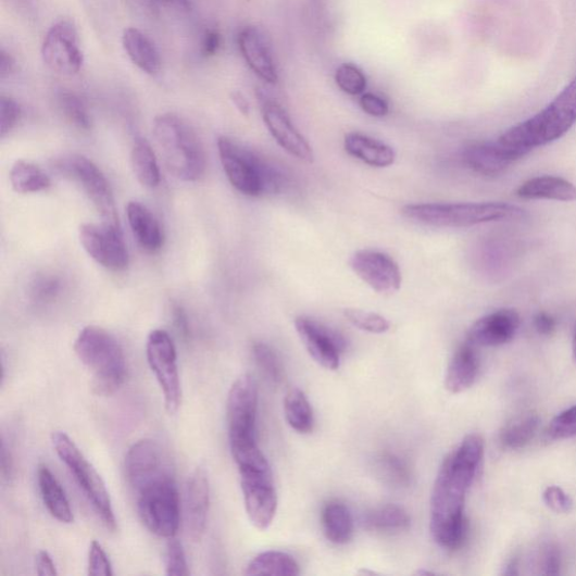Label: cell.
<instances>
[{
  "label": "cell",
  "instance_id": "20",
  "mask_svg": "<svg viewBox=\"0 0 576 576\" xmlns=\"http://www.w3.org/2000/svg\"><path fill=\"white\" fill-rule=\"evenodd\" d=\"M210 506L208 472L199 466L188 478L185 496V515L188 536L200 541L204 536Z\"/></svg>",
  "mask_w": 576,
  "mask_h": 576
},
{
  "label": "cell",
  "instance_id": "19",
  "mask_svg": "<svg viewBox=\"0 0 576 576\" xmlns=\"http://www.w3.org/2000/svg\"><path fill=\"white\" fill-rule=\"evenodd\" d=\"M521 316L515 310L502 309L490 313L472 326L467 341L475 347H499L515 338Z\"/></svg>",
  "mask_w": 576,
  "mask_h": 576
},
{
  "label": "cell",
  "instance_id": "23",
  "mask_svg": "<svg viewBox=\"0 0 576 576\" xmlns=\"http://www.w3.org/2000/svg\"><path fill=\"white\" fill-rule=\"evenodd\" d=\"M479 371V359L475 346L468 341L461 346L448 365L444 387L453 395H460L474 386Z\"/></svg>",
  "mask_w": 576,
  "mask_h": 576
},
{
  "label": "cell",
  "instance_id": "42",
  "mask_svg": "<svg viewBox=\"0 0 576 576\" xmlns=\"http://www.w3.org/2000/svg\"><path fill=\"white\" fill-rule=\"evenodd\" d=\"M165 565L166 574L170 576L189 575L185 551L183 549L181 542L175 539V537L171 538L167 543Z\"/></svg>",
  "mask_w": 576,
  "mask_h": 576
},
{
  "label": "cell",
  "instance_id": "11",
  "mask_svg": "<svg viewBox=\"0 0 576 576\" xmlns=\"http://www.w3.org/2000/svg\"><path fill=\"white\" fill-rule=\"evenodd\" d=\"M147 359L162 389L165 406L175 414L181 402V387L175 343L165 330H153L147 341Z\"/></svg>",
  "mask_w": 576,
  "mask_h": 576
},
{
  "label": "cell",
  "instance_id": "2",
  "mask_svg": "<svg viewBox=\"0 0 576 576\" xmlns=\"http://www.w3.org/2000/svg\"><path fill=\"white\" fill-rule=\"evenodd\" d=\"M576 123V77L543 110L512 126L499 142L524 155L565 136Z\"/></svg>",
  "mask_w": 576,
  "mask_h": 576
},
{
  "label": "cell",
  "instance_id": "58",
  "mask_svg": "<svg viewBox=\"0 0 576 576\" xmlns=\"http://www.w3.org/2000/svg\"><path fill=\"white\" fill-rule=\"evenodd\" d=\"M572 355H573V361L576 364V330H575L573 342H572Z\"/></svg>",
  "mask_w": 576,
  "mask_h": 576
},
{
  "label": "cell",
  "instance_id": "24",
  "mask_svg": "<svg viewBox=\"0 0 576 576\" xmlns=\"http://www.w3.org/2000/svg\"><path fill=\"white\" fill-rule=\"evenodd\" d=\"M122 46L126 55L142 73L154 76L162 70V58L156 47L140 29L125 28Z\"/></svg>",
  "mask_w": 576,
  "mask_h": 576
},
{
  "label": "cell",
  "instance_id": "21",
  "mask_svg": "<svg viewBox=\"0 0 576 576\" xmlns=\"http://www.w3.org/2000/svg\"><path fill=\"white\" fill-rule=\"evenodd\" d=\"M238 45L249 68L265 83L275 85L278 74L262 32L253 26L245 27L239 34Z\"/></svg>",
  "mask_w": 576,
  "mask_h": 576
},
{
  "label": "cell",
  "instance_id": "17",
  "mask_svg": "<svg viewBox=\"0 0 576 576\" xmlns=\"http://www.w3.org/2000/svg\"><path fill=\"white\" fill-rule=\"evenodd\" d=\"M296 329L314 362L329 371L339 368L343 346L339 336L305 316L296 320Z\"/></svg>",
  "mask_w": 576,
  "mask_h": 576
},
{
  "label": "cell",
  "instance_id": "43",
  "mask_svg": "<svg viewBox=\"0 0 576 576\" xmlns=\"http://www.w3.org/2000/svg\"><path fill=\"white\" fill-rule=\"evenodd\" d=\"M88 575H113L111 561L99 541L92 540L88 553Z\"/></svg>",
  "mask_w": 576,
  "mask_h": 576
},
{
  "label": "cell",
  "instance_id": "28",
  "mask_svg": "<svg viewBox=\"0 0 576 576\" xmlns=\"http://www.w3.org/2000/svg\"><path fill=\"white\" fill-rule=\"evenodd\" d=\"M345 149L372 167L386 168L396 162V152L391 147L361 134L347 135Z\"/></svg>",
  "mask_w": 576,
  "mask_h": 576
},
{
  "label": "cell",
  "instance_id": "29",
  "mask_svg": "<svg viewBox=\"0 0 576 576\" xmlns=\"http://www.w3.org/2000/svg\"><path fill=\"white\" fill-rule=\"evenodd\" d=\"M326 537L337 546H343L354 535V521L346 504L339 501L329 502L323 512Z\"/></svg>",
  "mask_w": 576,
  "mask_h": 576
},
{
  "label": "cell",
  "instance_id": "9",
  "mask_svg": "<svg viewBox=\"0 0 576 576\" xmlns=\"http://www.w3.org/2000/svg\"><path fill=\"white\" fill-rule=\"evenodd\" d=\"M55 170L77 181L104 221L118 223L111 185L103 172L91 160L71 154L55 160Z\"/></svg>",
  "mask_w": 576,
  "mask_h": 576
},
{
  "label": "cell",
  "instance_id": "16",
  "mask_svg": "<svg viewBox=\"0 0 576 576\" xmlns=\"http://www.w3.org/2000/svg\"><path fill=\"white\" fill-rule=\"evenodd\" d=\"M172 471L163 448L152 439L134 443L125 456V477L133 492L151 479Z\"/></svg>",
  "mask_w": 576,
  "mask_h": 576
},
{
  "label": "cell",
  "instance_id": "33",
  "mask_svg": "<svg viewBox=\"0 0 576 576\" xmlns=\"http://www.w3.org/2000/svg\"><path fill=\"white\" fill-rule=\"evenodd\" d=\"M132 166L137 179L146 187L153 188L160 183V170L154 151L143 138L135 140L132 150Z\"/></svg>",
  "mask_w": 576,
  "mask_h": 576
},
{
  "label": "cell",
  "instance_id": "4",
  "mask_svg": "<svg viewBox=\"0 0 576 576\" xmlns=\"http://www.w3.org/2000/svg\"><path fill=\"white\" fill-rule=\"evenodd\" d=\"M75 353L91 373V389L96 396L114 395L126 375L125 356L116 338L103 328H84L75 341Z\"/></svg>",
  "mask_w": 576,
  "mask_h": 576
},
{
  "label": "cell",
  "instance_id": "25",
  "mask_svg": "<svg viewBox=\"0 0 576 576\" xmlns=\"http://www.w3.org/2000/svg\"><path fill=\"white\" fill-rule=\"evenodd\" d=\"M132 231L138 243L149 252H155L164 245V234L155 216L139 202L126 208Z\"/></svg>",
  "mask_w": 576,
  "mask_h": 576
},
{
  "label": "cell",
  "instance_id": "22",
  "mask_svg": "<svg viewBox=\"0 0 576 576\" xmlns=\"http://www.w3.org/2000/svg\"><path fill=\"white\" fill-rule=\"evenodd\" d=\"M523 156H525L523 153L498 141L468 147L464 152V162L479 175L498 176Z\"/></svg>",
  "mask_w": 576,
  "mask_h": 576
},
{
  "label": "cell",
  "instance_id": "44",
  "mask_svg": "<svg viewBox=\"0 0 576 576\" xmlns=\"http://www.w3.org/2000/svg\"><path fill=\"white\" fill-rule=\"evenodd\" d=\"M21 113V107L15 100L2 96V100H0V136L2 138H5L14 129Z\"/></svg>",
  "mask_w": 576,
  "mask_h": 576
},
{
  "label": "cell",
  "instance_id": "52",
  "mask_svg": "<svg viewBox=\"0 0 576 576\" xmlns=\"http://www.w3.org/2000/svg\"><path fill=\"white\" fill-rule=\"evenodd\" d=\"M174 326L185 339L189 336L188 318L185 311L179 306L175 305L173 309Z\"/></svg>",
  "mask_w": 576,
  "mask_h": 576
},
{
  "label": "cell",
  "instance_id": "5",
  "mask_svg": "<svg viewBox=\"0 0 576 576\" xmlns=\"http://www.w3.org/2000/svg\"><path fill=\"white\" fill-rule=\"evenodd\" d=\"M402 214L413 222L439 228H467L478 224L518 218L524 211L506 203L412 204Z\"/></svg>",
  "mask_w": 576,
  "mask_h": 576
},
{
  "label": "cell",
  "instance_id": "32",
  "mask_svg": "<svg viewBox=\"0 0 576 576\" xmlns=\"http://www.w3.org/2000/svg\"><path fill=\"white\" fill-rule=\"evenodd\" d=\"M364 524L370 530L392 534L408 530L411 518L404 508L387 504L370 512Z\"/></svg>",
  "mask_w": 576,
  "mask_h": 576
},
{
  "label": "cell",
  "instance_id": "39",
  "mask_svg": "<svg viewBox=\"0 0 576 576\" xmlns=\"http://www.w3.org/2000/svg\"><path fill=\"white\" fill-rule=\"evenodd\" d=\"M252 354L264 375L272 383L278 384L283 378V370L275 351L264 342H255Z\"/></svg>",
  "mask_w": 576,
  "mask_h": 576
},
{
  "label": "cell",
  "instance_id": "41",
  "mask_svg": "<svg viewBox=\"0 0 576 576\" xmlns=\"http://www.w3.org/2000/svg\"><path fill=\"white\" fill-rule=\"evenodd\" d=\"M547 436L551 440H564L576 437V405L556 415L549 425Z\"/></svg>",
  "mask_w": 576,
  "mask_h": 576
},
{
  "label": "cell",
  "instance_id": "45",
  "mask_svg": "<svg viewBox=\"0 0 576 576\" xmlns=\"http://www.w3.org/2000/svg\"><path fill=\"white\" fill-rule=\"evenodd\" d=\"M536 565L539 574H560L562 565L560 550L553 546V543H548V546L543 547L537 555Z\"/></svg>",
  "mask_w": 576,
  "mask_h": 576
},
{
  "label": "cell",
  "instance_id": "27",
  "mask_svg": "<svg viewBox=\"0 0 576 576\" xmlns=\"http://www.w3.org/2000/svg\"><path fill=\"white\" fill-rule=\"evenodd\" d=\"M40 493L49 514L62 524H72L74 514L65 490L62 489L57 477L46 465L38 469Z\"/></svg>",
  "mask_w": 576,
  "mask_h": 576
},
{
  "label": "cell",
  "instance_id": "6",
  "mask_svg": "<svg viewBox=\"0 0 576 576\" xmlns=\"http://www.w3.org/2000/svg\"><path fill=\"white\" fill-rule=\"evenodd\" d=\"M217 149L224 173L240 193L252 198L277 193L279 177L259 154L226 137L218 139Z\"/></svg>",
  "mask_w": 576,
  "mask_h": 576
},
{
  "label": "cell",
  "instance_id": "38",
  "mask_svg": "<svg viewBox=\"0 0 576 576\" xmlns=\"http://www.w3.org/2000/svg\"><path fill=\"white\" fill-rule=\"evenodd\" d=\"M343 315L351 325L370 334H386L391 328V324L387 317L374 312L347 309L343 311Z\"/></svg>",
  "mask_w": 576,
  "mask_h": 576
},
{
  "label": "cell",
  "instance_id": "14",
  "mask_svg": "<svg viewBox=\"0 0 576 576\" xmlns=\"http://www.w3.org/2000/svg\"><path fill=\"white\" fill-rule=\"evenodd\" d=\"M41 55L52 72L66 76L78 74L84 65V53L76 26L71 21L52 25L45 37Z\"/></svg>",
  "mask_w": 576,
  "mask_h": 576
},
{
  "label": "cell",
  "instance_id": "36",
  "mask_svg": "<svg viewBox=\"0 0 576 576\" xmlns=\"http://www.w3.org/2000/svg\"><path fill=\"white\" fill-rule=\"evenodd\" d=\"M59 108L67 121L79 130L88 132L91 120L88 110L78 95L63 91L59 95Z\"/></svg>",
  "mask_w": 576,
  "mask_h": 576
},
{
  "label": "cell",
  "instance_id": "49",
  "mask_svg": "<svg viewBox=\"0 0 576 576\" xmlns=\"http://www.w3.org/2000/svg\"><path fill=\"white\" fill-rule=\"evenodd\" d=\"M222 37L217 29H208L201 43V52L205 58L214 57L221 49Z\"/></svg>",
  "mask_w": 576,
  "mask_h": 576
},
{
  "label": "cell",
  "instance_id": "7",
  "mask_svg": "<svg viewBox=\"0 0 576 576\" xmlns=\"http://www.w3.org/2000/svg\"><path fill=\"white\" fill-rule=\"evenodd\" d=\"M134 494L145 526L159 537L174 538L180 523V499L173 471L151 479Z\"/></svg>",
  "mask_w": 576,
  "mask_h": 576
},
{
  "label": "cell",
  "instance_id": "3",
  "mask_svg": "<svg viewBox=\"0 0 576 576\" xmlns=\"http://www.w3.org/2000/svg\"><path fill=\"white\" fill-rule=\"evenodd\" d=\"M153 137L167 170L178 179L197 181L206 170V155L202 142L191 127L175 114L154 118Z\"/></svg>",
  "mask_w": 576,
  "mask_h": 576
},
{
  "label": "cell",
  "instance_id": "10",
  "mask_svg": "<svg viewBox=\"0 0 576 576\" xmlns=\"http://www.w3.org/2000/svg\"><path fill=\"white\" fill-rule=\"evenodd\" d=\"M259 392L253 377L241 375L233 384L227 403L230 448L255 443Z\"/></svg>",
  "mask_w": 576,
  "mask_h": 576
},
{
  "label": "cell",
  "instance_id": "31",
  "mask_svg": "<svg viewBox=\"0 0 576 576\" xmlns=\"http://www.w3.org/2000/svg\"><path fill=\"white\" fill-rule=\"evenodd\" d=\"M246 575L297 576L298 562L283 552L270 551L255 556L246 567Z\"/></svg>",
  "mask_w": 576,
  "mask_h": 576
},
{
  "label": "cell",
  "instance_id": "26",
  "mask_svg": "<svg viewBox=\"0 0 576 576\" xmlns=\"http://www.w3.org/2000/svg\"><path fill=\"white\" fill-rule=\"evenodd\" d=\"M517 196L525 200L576 201V186L556 176H540L525 181Z\"/></svg>",
  "mask_w": 576,
  "mask_h": 576
},
{
  "label": "cell",
  "instance_id": "47",
  "mask_svg": "<svg viewBox=\"0 0 576 576\" xmlns=\"http://www.w3.org/2000/svg\"><path fill=\"white\" fill-rule=\"evenodd\" d=\"M61 284L55 277H41L32 286V298L40 303L54 300L60 292Z\"/></svg>",
  "mask_w": 576,
  "mask_h": 576
},
{
  "label": "cell",
  "instance_id": "34",
  "mask_svg": "<svg viewBox=\"0 0 576 576\" xmlns=\"http://www.w3.org/2000/svg\"><path fill=\"white\" fill-rule=\"evenodd\" d=\"M286 422L299 434H309L314 426L313 411L303 391L293 388L285 397Z\"/></svg>",
  "mask_w": 576,
  "mask_h": 576
},
{
  "label": "cell",
  "instance_id": "46",
  "mask_svg": "<svg viewBox=\"0 0 576 576\" xmlns=\"http://www.w3.org/2000/svg\"><path fill=\"white\" fill-rule=\"evenodd\" d=\"M542 500L556 514H569L573 509V500L560 487L552 486L543 491Z\"/></svg>",
  "mask_w": 576,
  "mask_h": 576
},
{
  "label": "cell",
  "instance_id": "13",
  "mask_svg": "<svg viewBox=\"0 0 576 576\" xmlns=\"http://www.w3.org/2000/svg\"><path fill=\"white\" fill-rule=\"evenodd\" d=\"M79 240L89 258L103 267L120 272L129 266V252L118 223L83 224Z\"/></svg>",
  "mask_w": 576,
  "mask_h": 576
},
{
  "label": "cell",
  "instance_id": "54",
  "mask_svg": "<svg viewBox=\"0 0 576 576\" xmlns=\"http://www.w3.org/2000/svg\"><path fill=\"white\" fill-rule=\"evenodd\" d=\"M0 465H2L3 477L10 479L13 473V459L4 438L2 441V454H0Z\"/></svg>",
  "mask_w": 576,
  "mask_h": 576
},
{
  "label": "cell",
  "instance_id": "12",
  "mask_svg": "<svg viewBox=\"0 0 576 576\" xmlns=\"http://www.w3.org/2000/svg\"><path fill=\"white\" fill-rule=\"evenodd\" d=\"M239 472L249 521L255 528L266 530L273 524L278 503L272 469L241 467Z\"/></svg>",
  "mask_w": 576,
  "mask_h": 576
},
{
  "label": "cell",
  "instance_id": "51",
  "mask_svg": "<svg viewBox=\"0 0 576 576\" xmlns=\"http://www.w3.org/2000/svg\"><path fill=\"white\" fill-rule=\"evenodd\" d=\"M37 573L40 576H53L58 574L52 558L46 551H41L37 556Z\"/></svg>",
  "mask_w": 576,
  "mask_h": 576
},
{
  "label": "cell",
  "instance_id": "8",
  "mask_svg": "<svg viewBox=\"0 0 576 576\" xmlns=\"http://www.w3.org/2000/svg\"><path fill=\"white\" fill-rule=\"evenodd\" d=\"M52 444L59 459L62 463H65L75 476L78 486L83 489L104 525L109 529L115 530L116 519L111 497L100 473L89 463L67 434L62 431L53 433Z\"/></svg>",
  "mask_w": 576,
  "mask_h": 576
},
{
  "label": "cell",
  "instance_id": "57",
  "mask_svg": "<svg viewBox=\"0 0 576 576\" xmlns=\"http://www.w3.org/2000/svg\"><path fill=\"white\" fill-rule=\"evenodd\" d=\"M518 568H519L518 560L517 559L512 560L506 564L505 569L503 571V574L504 575H518L519 574Z\"/></svg>",
  "mask_w": 576,
  "mask_h": 576
},
{
  "label": "cell",
  "instance_id": "53",
  "mask_svg": "<svg viewBox=\"0 0 576 576\" xmlns=\"http://www.w3.org/2000/svg\"><path fill=\"white\" fill-rule=\"evenodd\" d=\"M16 67V61L13 55L7 52L4 49L0 52V77L5 79L10 77Z\"/></svg>",
  "mask_w": 576,
  "mask_h": 576
},
{
  "label": "cell",
  "instance_id": "55",
  "mask_svg": "<svg viewBox=\"0 0 576 576\" xmlns=\"http://www.w3.org/2000/svg\"><path fill=\"white\" fill-rule=\"evenodd\" d=\"M150 2L158 8L168 10L188 11L190 8L189 0H150Z\"/></svg>",
  "mask_w": 576,
  "mask_h": 576
},
{
  "label": "cell",
  "instance_id": "48",
  "mask_svg": "<svg viewBox=\"0 0 576 576\" xmlns=\"http://www.w3.org/2000/svg\"><path fill=\"white\" fill-rule=\"evenodd\" d=\"M360 105L366 114L374 117H383L389 114V104L387 101L372 92L362 95Z\"/></svg>",
  "mask_w": 576,
  "mask_h": 576
},
{
  "label": "cell",
  "instance_id": "30",
  "mask_svg": "<svg viewBox=\"0 0 576 576\" xmlns=\"http://www.w3.org/2000/svg\"><path fill=\"white\" fill-rule=\"evenodd\" d=\"M540 420L535 413H527L505 425L499 435L505 450L518 451L529 444L537 435Z\"/></svg>",
  "mask_w": 576,
  "mask_h": 576
},
{
  "label": "cell",
  "instance_id": "15",
  "mask_svg": "<svg viewBox=\"0 0 576 576\" xmlns=\"http://www.w3.org/2000/svg\"><path fill=\"white\" fill-rule=\"evenodd\" d=\"M350 267L379 295H392L400 290L401 271L387 253L374 250L358 251L350 260Z\"/></svg>",
  "mask_w": 576,
  "mask_h": 576
},
{
  "label": "cell",
  "instance_id": "35",
  "mask_svg": "<svg viewBox=\"0 0 576 576\" xmlns=\"http://www.w3.org/2000/svg\"><path fill=\"white\" fill-rule=\"evenodd\" d=\"M11 184L16 193H39L50 187L49 176L37 165L18 160L11 171Z\"/></svg>",
  "mask_w": 576,
  "mask_h": 576
},
{
  "label": "cell",
  "instance_id": "56",
  "mask_svg": "<svg viewBox=\"0 0 576 576\" xmlns=\"http://www.w3.org/2000/svg\"><path fill=\"white\" fill-rule=\"evenodd\" d=\"M231 101L242 115H246V116L249 115V112H250L249 103L240 91H234L231 93Z\"/></svg>",
  "mask_w": 576,
  "mask_h": 576
},
{
  "label": "cell",
  "instance_id": "18",
  "mask_svg": "<svg viewBox=\"0 0 576 576\" xmlns=\"http://www.w3.org/2000/svg\"><path fill=\"white\" fill-rule=\"evenodd\" d=\"M263 117L271 135L286 152L301 162L308 164L314 162L312 147L281 107L274 102H266L263 107Z\"/></svg>",
  "mask_w": 576,
  "mask_h": 576
},
{
  "label": "cell",
  "instance_id": "50",
  "mask_svg": "<svg viewBox=\"0 0 576 576\" xmlns=\"http://www.w3.org/2000/svg\"><path fill=\"white\" fill-rule=\"evenodd\" d=\"M534 326L541 336H551L556 331V320L547 312H540L535 316Z\"/></svg>",
  "mask_w": 576,
  "mask_h": 576
},
{
  "label": "cell",
  "instance_id": "1",
  "mask_svg": "<svg viewBox=\"0 0 576 576\" xmlns=\"http://www.w3.org/2000/svg\"><path fill=\"white\" fill-rule=\"evenodd\" d=\"M484 458V438L471 434L440 466L431 494L430 531L441 549L455 551L463 546L467 530L466 496Z\"/></svg>",
  "mask_w": 576,
  "mask_h": 576
},
{
  "label": "cell",
  "instance_id": "40",
  "mask_svg": "<svg viewBox=\"0 0 576 576\" xmlns=\"http://www.w3.org/2000/svg\"><path fill=\"white\" fill-rule=\"evenodd\" d=\"M336 83L346 93L358 96L365 91L367 79L364 73L356 66L346 63L336 73Z\"/></svg>",
  "mask_w": 576,
  "mask_h": 576
},
{
  "label": "cell",
  "instance_id": "37",
  "mask_svg": "<svg viewBox=\"0 0 576 576\" xmlns=\"http://www.w3.org/2000/svg\"><path fill=\"white\" fill-rule=\"evenodd\" d=\"M379 475L387 483L405 487L410 483L411 473L408 464L398 455L386 453L379 456L377 461Z\"/></svg>",
  "mask_w": 576,
  "mask_h": 576
}]
</instances>
